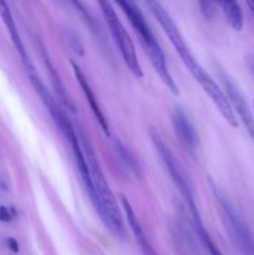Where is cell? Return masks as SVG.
I'll return each instance as SVG.
<instances>
[{"mask_svg": "<svg viewBox=\"0 0 254 255\" xmlns=\"http://www.w3.org/2000/svg\"><path fill=\"white\" fill-rule=\"evenodd\" d=\"M223 12L224 17L236 31H241L244 25V15L238 0H214Z\"/></svg>", "mask_w": 254, "mask_h": 255, "instance_id": "12", "label": "cell"}, {"mask_svg": "<svg viewBox=\"0 0 254 255\" xmlns=\"http://www.w3.org/2000/svg\"><path fill=\"white\" fill-rule=\"evenodd\" d=\"M6 246H7V248H9L10 251L12 252V253H17V252H19V244H17L16 239L7 238L6 239Z\"/></svg>", "mask_w": 254, "mask_h": 255, "instance_id": "19", "label": "cell"}, {"mask_svg": "<svg viewBox=\"0 0 254 255\" xmlns=\"http://www.w3.org/2000/svg\"><path fill=\"white\" fill-rule=\"evenodd\" d=\"M116 151H117V153H119L121 161L124 162V164L127 167V168L131 169V171H137L134 158L131 156V153H129L126 148H125V146H122L120 142H116Z\"/></svg>", "mask_w": 254, "mask_h": 255, "instance_id": "15", "label": "cell"}, {"mask_svg": "<svg viewBox=\"0 0 254 255\" xmlns=\"http://www.w3.org/2000/svg\"><path fill=\"white\" fill-rule=\"evenodd\" d=\"M149 137H151L152 143H153L157 153L159 154V158H161L164 167H166V169L168 171L172 181L176 184L179 193H181L184 202H186L187 206H188L189 211H191L192 213V217H193L194 226H196L197 229L202 228V227H203V223H202L201 216H199V212L198 208H197L196 201H194L193 193H192L191 186H189L188 179H187L186 173H184V171L182 169V166L179 164L178 159L174 157V154L172 153V151L168 148V146L164 143L163 139L161 138V136H159L158 132H157L156 129H149Z\"/></svg>", "mask_w": 254, "mask_h": 255, "instance_id": "4", "label": "cell"}, {"mask_svg": "<svg viewBox=\"0 0 254 255\" xmlns=\"http://www.w3.org/2000/svg\"><path fill=\"white\" fill-rule=\"evenodd\" d=\"M121 203H122V208H124L125 211V214H126L127 217V222H128L129 227H131L132 232H133L134 237H136L137 242L139 243V246H141L142 251H143L144 255H156L154 253V251L152 249L151 244H149L148 239H147V237L144 236L143 231H142L141 226H139V222L138 219H137L136 214H134L133 209H132L131 204H129L128 199L126 198V197L122 196L121 197Z\"/></svg>", "mask_w": 254, "mask_h": 255, "instance_id": "11", "label": "cell"}, {"mask_svg": "<svg viewBox=\"0 0 254 255\" xmlns=\"http://www.w3.org/2000/svg\"><path fill=\"white\" fill-rule=\"evenodd\" d=\"M71 66H72V70H74L75 76H76L77 82H79L80 86H81L82 92H84L85 97H86V100L89 101L90 107H91L92 112H94V115H95V117H96V120L99 121L100 126H101V128L104 129L105 133H106L107 136H110L109 122H107V119L105 117L104 112H102L101 107H100L99 101H97V99L95 97L94 91H92L91 86H90L89 81H87V77L85 76V74L82 72V70L80 69L79 65H76L75 62H71Z\"/></svg>", "mask_w": 254, "mask_h": 255, "instance_id": "10", "label": "cell"}, {"mask_svg": "<svg viewBox=\"0 0 254 255\" xmlns=\"http://www.w3.org/2000/svg\"><path fill=\"white\" fill-rule=\"evenodd\" d=\"M11 221V214L9 213V211H7L5 207L0 206V222H5V223H7V222Z\"/></svg>", "mask_w": 254, "mask_h": 255, "instance_id": "18", "label": "cell"}, {"mask_svg": "<svg viewBox=\"0 0 254 255\" xmlns=\"http://www.w3.org/2000/svg\"><path fill=\"white\" fill-rule=\"evenodd\" d=\"M172 125L179 141L188 149H194L198 146V133L194 129L188 117L181 109H174L172 112Z\"/></svg>", "mask_w": 254, "mask_h": 255, "instance_id": "9", "label": "cell"}, {"mask_svg": "<svg viewBox=\"0 0 254 255\" xmlns=\"http://www.w3.org/2000/svg\"><path fill=\"white\" fill-rule=\"evenodd\" d=\"M253 107H254V100H253Z\"/></svg>", "mask_w": 254, "mask_h": 255, "instance_id": "22", "label": "cell"}, {"mask_svg": "<svg viewBox=\"0 0 254 255\" xmlns=\"http://www.w3.org/2000/svg\"><path fill=\"white\" fill-rule=\"evenodd\" d=\"M29 79H30V82H31L32 87H34L35 91L37 92V95L40 96L41 101L44 102L47 111L50 112L52 120L55 121L56 126L59 127L61 133L65 136V138L70 142V144L74 143L75 141H77V139H79V134H76L71 122L69 121V119H67L66 115L64 114L61 107L56 104L55 99L51 96L49 90H47V87L45 86L44 82H42L41 79L39 77V75L35 72V70L32 69L31 66H29Z\"/></svg>", "mask_w": 254, "mask_h": 255, "instance_id": "7", "label": "cell"}, {"mask_svg": "<svg viewBox=\"0 0 254 255\" xmlns=\"http://www.w3.org/2000/svg\"><path fill=\"white\" fill-rule=\"evenodd\" d=\"M222 81H223L224 89H226V94L228 95L229 100L232 102L234 111H236L237 116L241 120L243 126L246 127L247 132H248L249 137L254 143V116L252 114L251 109H249L248 104L244 100V96L242 92L239 91L238 87L234 85L232 80H229L227 76H222Z\"/></svg>", "mask_w": 254, "mask_h": 255, "instance_id": "8", "label": "cell"}, {"mask_svg": "<svg viewBox=\"0 0 254 255\" xmlns=\"http://www.w3.org/2000/svg\"><path fill=\"white\" fill-rule=\"evenodd\" d=\"M79 138L81 142L82 151H84L90 173H91L95 193H96L97 201L95 204V208L101 217L105 226L109 228V231L117 238L125 239L126 238V228H125L121 211L117 206L116 197H115L112 189L110 188V184L107 183L106 178H105V174L100 167L95 151L92 149L89 138L82 129L79 132Z\"/></svg>", "mask_w": 254, "mask_h": 255, "instance_id": "2", "label": "cell"}, {"mask_svg": "<svg viewBox=\"0 0 254 255\" xmlns=\"http://www.w3.org/2000/svg\"><path fill=\"white\" fill-rule=\"evenodd\" d=\"M199 5H201V10L206 17H211L214 12V6L216 2L214 0H199Z\"/></svg>", "mask_w": 254, "mask_h": 255, "instance_id": "17", "label": "cell"}, {"mask_svg": "<svg viewBox=\"0 0 254 255\" xmlns=\"http://www.w3.org/2000/svg\"><path fill=\"white\" fill-rule=\"evenodd\" d=\"M42 56H44V61H45V65H46V70L49 71V76H50V79H51V84H52V86H54V90H55V92H56L57 97H59L60 101H61L62 104H64L65 106L70 110V111L74 112L75 114V112H76V105H75L74 100H72L71 97L69 96V94H67L66 89L64 87V84H62L59 74H57L56 70L54 69V66H52V64L50 62V60L47 59L46 52L42 51Z\"/></svg>", "mask_w": 254, "mask_h": 255, "instance_id": "13", "label": "cell"}, {"mask_svg": "<svg viewBox=\"0 0 254 255\" xmlns=\"http://www.w3.org/2000/svg\"><path fill=\"white\" fill-rule=\"evenodd\" d=\"M62 36H64L65 41L69 45L70 49L75 52L76 55H84V46H82L81 41H80L79 36L75 31L70 29H65L62 32Z\"/></svg>", "mask_w": 254, "mask_h": 255, "instance_id": "14", "label": "cell"}, {"mask_svg": "<svg viewBox=\"0 0 254 255\" xmlns=\"http://www.w3.org/2000/svg\"><path fill=\"white\" fill-rule=\"evenodd\" d=\"M146 1L149 10H151V12L153 14V16L156 17L158 24L161 25L163 31L166 32V35L168 36L171 44L173 45L177 54L179 55V59L182 60V62H183V65L186 66V69L191 72L193 79L201 85L202 90L208 95V97L212 100L214 106L218 109L219 114L223 116V119L226 120L232 127L238 126V117H237L236 111H234L233 106H232V102L231 100H229L228 95L217 85V82L214 81V80L207 74V71H204L203 67L199 65V62L197 61L196 57L193 56L192 51L189 50V46L187 45V42L184 41L181 31H179V29L177 27V25L174 24L172 17L169 16L168 12L164 10V7L162 6L157 0H146Z\"/></svg>", "mask_w": 254, "mask_h": 255, "instance_id": "1", "label": "cell"}, {"mask_svg": "<svg viewBox=\"0 0 254 255\" xmlns=\"http://www.w3.org/2000/svg\"><path fill=\"white\" fill-rule=\"evenodd\" d=\"M212 189H213V193L218 202L219 208H221L224 223H226L227 229L229 231L234 243L238 246V248L244 255H254V239L249 229L247 228L241 217L236 213L227 197L213 184H212Z\"/></svg>", "mask_w": 254, "mask_h": 255, "instance_id": "6", "label": "cell"}, {"mask_svg": "<svg viewBox=\"0 0 254 255\" xmlns=\"http://www.w3.org/2000/svg\"><path fill=\"white\" fill-rule=\"evenodd\" d=\"M249 65H251V69L253 70V72H254V59L251 60V62H249Z\"/></svg>", "mask_w": 254, "mask_h": 255, "instance_id": "21", "label": "cell"}, {"mask_svg": "<svg viewBox=\"0 0 254 255\" xmlns=\"http://www.w3.org/2000/svg\"><path fill=\"white\" fill-rule=\"evenodd\" d=\"M198 233H199V236H201L202 241H203L204 246L208 248V251H209V253H211V255H223L221 253V251L217 248L216 244L213 243V241L209 238V236H208V233L206 232V229H204V228L198 229Z\"/></svg>", "mask_w": 254, "mask_h": 255, "instance_id": "16", "label": "cell"}, {"mask_svg": "<svg viewBox=\"0 0 254 255\" xmlns=\"http://www.w3.org/2000/svg\"><path fill=\"white\" fill-rule=\"evenodd\" d=\"M116 1L122 9V11L128 17L132 27H133L134 31L138 35L143 50L148 55L149 61H151L152 66L156 70L158 76L161 77L162 82L166 85V87L172 94L178 95V87H177V84L174 82L173 77H172L171 72H169L163 51H162L158 41L154 37L149 25L147 24L141 10L134 4L133 0H116Z\"/></svg>", "mask_w": 254, "mask_h": 255, "instance_id": "3", "label": "cell"}, {"mask_svg": "<svg viewBox=\"0 0 254 255\" xmlns=\"http://www.w3.org/2000/svg\"><path fill=\"white\" fill-rule=\"evenodd\" d=\"M97 2H99L105 21H106L107 26H109L110 32H111L112 37H114L115 42H116L117 47H119L120 52L122 55V59L126 62L127 67L131 70V72L134 76L142 77L143 72H142L141 65H139L138 57H137L133 41H132L128 32L125 29L120 17L117 16L114 6L110 2V0H97Z\"/></svg>", "mask_w": 254, "mask_h": 255, "instance_id": "5", "label": "cell"}, {"mask_svg": "<svg viewBox=\"0 0 254 255\" xmlns=\"http://www.w3.org/2000/svg\"><path fill=\"white\" fill-rule=\"evenodd\" d=\"M7 12H10V9L6 0H0V15L7 14Z\"/></svg>", "mask_w": 254, "mask_h": 255, "instance_id": "20", "label": "cell"}]
</instances>
